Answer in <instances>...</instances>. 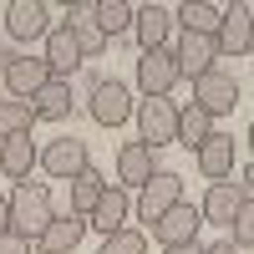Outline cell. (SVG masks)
I'll return each mask as SVG.
<instances>
[{"label": "cell", "mask_w": 254, "mask_h": 254, "mask_svg": "<svg viewBox=\"0 0 254 254\" xmlns=\"http://www.w3.org/2000/svg\"><path fill=\"white\" fill-rule=\"evenodd\" d=\"M5 203H10V234L31 239V244H36L41 229L56 219L51 188H46V183H31V178H26V183H15V193H5Z\"/></svg>", "instance_id": "1"}, {"label": "cell", "mask_w": 254, "mask_h": 254, "mask_svg": "<svg viewBox=\"0 0 254 254\" xmlns=\"http://www.w3.org/2000/svg\"><path fill=\"white\" fill-rule=\"evenodd\" d=\"M132 117H137V142H147L158 153V147H168L173 142V132H178V102L173 97H142L137 107H132Z\"/></svg>", "instance_id": "2"}, {"label": "cell", "mask_w": 254, "mask_h": 254, "mask_svg": "<svg viewBox=\"0 0 254 254\" xmlns=\"http://www.w3.org/2000/svg\"><path fill=\"white\" fill-rule=\"evenodd\" d=\"M239 97H244V87L224 66H208L203 76H193V107L208 112V117H229V112L239 107Z\"/></svg>", "instance_id": "3"}, {"label": "cell", "mask_w": 254, "mask_h": 254, "mask_svg": "<svg viewBox=\"0 0 254 254\" xmlns=\"http://www.w3.org/2000/svg\"><path fill=\"white\" fill-rule=\"evenodd\" d=\"M132 92L122 87L117 76H97L92 81V92H87V112H92V122L97 127H122L127 117H132Z\"/></svg>", "instance_id": "4"}, {"label": "cell", "mask_w": 254, "mask_h": 254, "mask_svg": "<svg viewBox=\"0 0 254 254\" xmlns=\"http://www.w3.org/2000/svg\"><path fill=\"white\" fill-rule=\"evenodd\" d=\"M36 168H41V173H51V178H61V183H71L76 173H87V168H92V153H87V142H81V137H51L46 147H41Z\"/></svg>", "instance_id": "5"}, {"label": "cell", "mask_w": 254, "mask_h": 254, "mask_svg": "<svg viewBox=\"0 0 254 254\" xmlns=\"http://www.w3.org/2000/svg\"><path fill=\"white\" fill-rule=\"evenodd\" d=\"M178 61H173V51H142L137 56V92L142 97H173V87H178Z\"/></svg>", "instance_id": "6"}, {"label": "cell", "mask_w": 254, "mask_h": 254, "mask_svg": "<svg viewBox=\"0 0 254 254\" xmlns=\"http://www.w3.org/2000/svg\"><path fill=\"white\" fill-rule=\"evenodd\" d=\"M0 76H5V92H10L15 102H31V97H36V92L51 81L46 61H41V56H31V51H20V56H5Z\"/></svg>", "instance_id": "7"}, {"label": "cell", "mask_w": 254, "mask_h": 254, "mask_svg": "<svg viewBox=\"0 0 254 254\" xmlns=\"http://www.w3.org/2000/svg\"><path fill=\"white\" fill-rule=\"evenodd\" d=\"M173 203H183V178H178V173H168V168H158L153 183L137 188V219H142V224H158Z\"/></svg>", "instance_id": "8"}, {"label": "cell", "mask_w": 254, "mask_h": 254, "mask_svg": "<svg viewBox=\"0 0 254 254\" xmlns=\"http://www.w3.org/2000/svg\"><path fill=\"white\" fill-rule=\"evenodd\" d=\"M158 173V153L147 142H122L117 147V188L122 193H132V188H147Z\"/></svg>", "instance_id": "9"}, {"label": "cell", "mask_w": 254, "mask_h": 254, "mask_svg": "<svg viewBox=\"0 0 254 254\" xmlns=\"http://www.w3.org/2000/svg\"><path fill=\"white\" fill-rule=\"evenodd\" d=\"M193 163H198V173L208 183H229V173H234V132H208L198 147H193Z\"/></svg>", "instance_id": "10"}, {"label": "cell", "mask_w": 254, "mask_h": 254, "mask_svg": "<svg viewBox=\"0 0 254 254\" xmlns=\"http://www.w3.org/2000/svg\"><path fill=\"white\" fill-rule=\"evenodd\" d=\"M81 239H87V219L66 208V214H56V219L36 234V244H31V249H36V254H76V244H81Z\"/></svg>", "instance_id": "11"}, {"label": "cell", "mask_w": 254, "mask_h": 254, "mask_svg": "<svg viewBox=\"0 0 254 254\" xmlns=\"http://www.w3.org/2000/svg\"><path fill=\"white\" fill-rule=\"evenodd\" d=\"M147 229H153V239H158L163 249H173V244H193L198 229H203V219H198L193 203H173L158 224H147Z\"/></svg>", "instance_id": "12"}, {"label": "cell", "mask_w": 254, "mask_h": 254, "mask_svg": "<svg viewBox=\"0 0 254 254\" xmlns=\"http://www.w3.org/2000/svg\"><path fill=\"white\" fill-rule=\"evenodd\" d=\"M132 36L142 51H163L168 36H173V10L168 5H137L132 10Z\"/></svg>", "instance_id": "13"}, {"label": "cell", "mask_w": 254, "mask_h": 254, "mask_svg": "<svg viewBox=\"0 0 254 254\" xmlns=\"http://www.w3.org/2000/svg\"><path fill=\"white\" fill-rule=\"evenodd\" d=\"M127 214H132V198H127L122 188H102V198L87 214V229H97V234L107 239V234H117V229H127Z\"/></svg>", "instance_id": "14"}, {"label": "cell", "mask_w": 254, "mask_h": 254, "mask_svg": "<svg viewBox=\"0 0 254 254\" xmlns=\"http://www.w3.org/2000/svg\"><path fill=\"white\" fill-rule=\"evenodd\" d=\"M5 31L15 41H36V36L51 31V10L41 5V0H10L5 5Z\"/></svg>", "instance_id": "15"}, {"label": "cell", "mask_w": 254, "mask_h": 254, "mask_svg": "<svg viewBox=\"0 0 254 254\" xmlns=\"http://www.w3.org/2000/svg\"><path fill=\"white\" fill-rule=\"evenodd\" d=\"M168 51H173V61H178V76H203L219 61L214 36H178V46H168Z\"/></svg>", "instance_id": "16"}, {"label": "cell", "mask_w": 254, "mask_h": 254, "mask_svg": "<svg viewBox=\"0 0 254 254\" xmlns=\"http://www.w3.org/2000/svg\"><path fill=\"white\" fill-rule=\"evenodd\" d=\"M41 61H46V71L61 76V81H71V71L81 66V51H76V41L66 26H51L46 31V51H41Z\"/></svg>", "instance_id": "17"}, {"label": "cell", "mask_w": 254, "mask_h": 254, "mask_svg": "<svg viewBox=\"0 0 254 254\" xmlns=\"http://www.w3.org/2000/svg\"><path fill=\"white\" fill-rule=\"evenodd\" d=\"M214 46H219V56H249V46H254V36H249V5L224 10L219 31H214Z\"/></svg>", "instance_id": "18"}, {"label": "cell", "mask_w": 254, "mask_h": 254, "mask_svg": "<svg viewBox=\"0 0 254 254\" xmlns=\"http://www.w3.org/2000/svg\"><path fill=\"white\" fill-rule=\"evenodd\" d=\"M71 81H61V76H51L46 87H41L36 97H31V112H36V122H66L71 117Z\"/></svg>", "instance_id": "19"}, {"label": "cell", "mask_w": 254, "mask_h": 254, "mask_svg": "<svg viewBox=\"0 0 254 254\" xmlns=\"http://www.w3.org/2000/svg\"><path fill=\"white\" fill-rule=\"evenodd\" d=\"M41 158V147L31 137H10V142H0V173H5L10 183H26L31 178V168Z\"/></svg>", "instance_id": "20"}, {"label": "cell", "mask_w": 254, "mask_h": 254, "mask_svg": "<svg viewBox=\"0 0 254 254\" xmlns=\"http://www.w3.org/2000/svg\"><path fill=\"white\" fill-rule=\"evenodd\" d=\"M239 203H244V198L234 193V183H208V193H203V203H198V219L229 229V219L239 214Z\"/></svg>", "instance_id": "21"}, {"label": "cell", "mask_w": 254, "mask_h": 254, "mask_svg": "<svg viewBox=\"0 0 254 254\" xmlns=\"http://www.w3.org/2000/svg\"><path fill=\"white\" fill-rule=\"evenodd\" d=\"M219 20H224V10L208 5V0H188V5L173 10V26H183V36H214Z\"/></svg>", "instance_id": "22"}, {"label": "cell", "mask_w": 254, "mask_h": 254, "mask_svg": "<svg viewBox=\"0 0 254 254\" xmlns=\"http://www.w3.org/2000/svg\"><path fill=\"white\" fill-rule=\"evenodd\" d=\"M31 127H36L31 102H15V97L0 102V142H10V137H31Z\"/></svg>", "instance_id": "23"}, {"label": "cell", "mask_w": 254, "mask_h": 254, "mask_svg": "<svg viewBox=\"0 0 254 254\" xmlns=\"http://www.w3.org/2000/svg\"><path fill=\"white\" fill-rule=\"evenodd\" d=\"M208 132H214V117H208V112H198L193 102H188V107H178V132H173V142H183L188 153H193Z\"/></svg>", "instance_id": "24"}, {"label": "cell", "mask_w": 254, "mask_h": 254, "mask_svg": "<svg viewBox=\"0 0 254 254\" xmlns=\"http://www.w3.org/2000/svg\"><path fill=\"white\" fill-rule=\"evenodd\" d=\"M132 10H137V5H127V0H97V15H92V20L102 26V36L112 41V36H122V31H132Z\"/></svg>", "instance_id": "25"}, {"label": "cell", "mask_w": 254, "mask_h": 254, "mask_svg": "<svg viewBox=\"0 0 254 254\" xmlns=\"http://www.w3.org/2000/svg\"><path fill=\"white\" fill-rule=\"evenodd\" d=\"M102 188H107V178H102L97 168L76 173V178H71V214H81V219H87V214H92V203L102 198Z\"/></svg>", "instance_id": "26"}, {"label": "cell", "mask_w": 254, "mask_h": 254, "mask_svg": "<svg viewBox=\"0 0 254 254\" xmlns=\"http://www.w3.org/2000/svg\"><path fill=\"white\" fill-rule=\"evenodd\" d=\"M97 15V10H92ZM61 26H66V20H61ZM71 41H76V51H81V61H87V56H102V51H107V36H102V26H97V20H71Z\"/></svg>", "instance_id": "27"}, {"label": "cell", "mask_w": 254, "mask_h": 254, "mask_svg": "<svg viewBox=\"0 0 254 254\" xmlns=\"http://www.w3.org/2000/svg\"><path fill=\"white\" fill-rule=\"evenodd\" d=\"M97 254H147V234H142V229H117V234L102 239Z\"/></svg>", "instance_id": "28"}, {"label": "cell", "mask_w": 254, "mask_h": 254, "mask_svg": "<svg viewBox=\"0 0 254 254\" xmlns=\"http://www.w3.org/2000/svg\"><path fill=\"white\" fill-rule=\"evenodd\" d=\"M229 229H234V239H229V244L244 254V249L254 244V198H244V203H239V214L229 219Z\"/></svg>", "instance_id": "29"}, {"label": "cell", "mask_w": 254, "mask_h": 254, "mask_svg": "<svg viewBox=\"0 0 254 254\" xmlns=\"http://www.w3.org/2000/svg\"><path fill=\"white\" fill-rule=\"evenodd\" d=\"M0 254H36L31 239H20V234H0Z\"/></svg>", "instance_id": "30"}, {"label": "cell", "mask_w": 254, "mask_h": 254, "mask_svg": "<svg viewBox=\"0 0 254 254\" xmlns=\"http://www.w3.org/2000/svg\"><path fill=\"white\" fill-rule=\"evenodd\" d=\"M163 254H203V244L193 239V244H173V249H163Z\"/></svg>", "instance_id": "31"}, {"label": "cell", "mask_w": 254, "mask_h": 254, "mask_svg": "<svg viewBox=\"0 0 254 254\" xmlns=\"http://www.w3.org/2000/svg\"><path fill=\"white\" fill-rule=\"evenodd\" d=\"M0 234H10V203H5V193H0Z\"/></svg>", "instance_id": "32"}, {"label": "cell", "mask_w": 254, "mask_h": 254, "mask_svg": "<svg viewBox=\"0 0 254 254\" xmlns=\"http://www.w3.org/2000/svg\"><path fill=\"white\" fill-rule=\"evenodd\" d=\"M203 254H239V249H234V244H229V239H219V244H208Z\"/></svg>", "instance_id": "33"}, {"label": "cell", "mask_w": 254, "mask_h": 254, "mask_svg": "<svg viewBox=\"0 0 254 254\" xmlns=\"http://www.w3.org/2000/svg\"><path fill=\"white\" fill-rule=\"evenodd\" d=\"M0 66H5V51H0Z\"/></svg>", "instance_id": "34"}]
</instances>
